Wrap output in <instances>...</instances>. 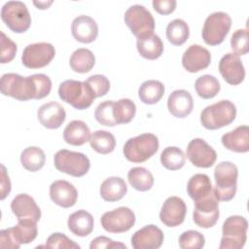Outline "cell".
Returning <instances> with one entry per match:
<instances>
[{"mask_svg": "<svg viewBox=\"0 0 249 249\" xmlns=\"http://www.w3.org/2000/svg\"><path fill=\"white\" fill-rule=\"evenodd\" d=\"M1 92L17 100L41 99L49 95L52 89V81L45 74H33L22 77L16 73H6L0 82Z\"/></svg>", "mask_w": 249, "mask_h": 249, "instance_id": "obj_1", "label": "cell"}, {"mask_svg": "<svg viewBox=\"0 0 249 249\" xmlns=\"http://www.w3.org/2000/svg\"><path fill=\"white\" fill-rule=\"evenodd\" d=\"M238 169L231 161H221L214 169L216 198L220 201H229L235 196L237 189Z\"/></svg>", "mask_w": 249, "mask_h": 249, "instance_id": "obj_2", "label": "cell"}, {"mask_svg": "<svg viewBox=\"0 0 249 249\" xmlns=\"http://www.w3.org/2000/svg\"><path fill=\"white\" fill-rule=\"evenodd\" d=\"M58 95L62 101L78 110L89 108L95 98L92 89L86 81L76 80H66L60 83Z\"/></svg>", "mask_w": 249, "mask_h": 249, "instance_id": "obj_3", "label": "cell"}, {"mask_svg": "<svg viewBox=\"0 0 249 249\" xmlns=\"http://www.w3.org/2000/svg\"><path fill=\"white\" fill-rule=\"evenodd\" d=\"M235 117V105L224 99L206 106L200 113V123L207 129H218L231 124Z\"/></svg>", "mask_w": 249, "mask_h": 249, "instance_id": "obj_4", "label": "cell"}, {"mask_svg": "<svg viewBox=\"0 0 249 249\" xmlns=\"http://www.w3.org/2000/svg\"><path fill=\"white\" fill-rule=\"evenodd\" d=\"M159 150V139L153 133H143L129 138L124 145V155L131 162H144Z\"/></svg>", "mask_w": 249, "mask_h": 249, "instance_id": "obj_5", "label": "cell"}, {"mask_svg": "<svg viewBox=\"0 0 249 249\" xmlns=\"http://www.w3.org/2000/svg\"><path fill=\"white\" fill-rule=\"evenodd\" d=\"M247 220L239 215L228 217L222 227L220 249H241L247 239Z\"/></svg>", "mask_w": 249, "mask_h": 249, "instance_id": "obj_6", "label": "cell"}, {"mask_svg": "<svg viewBox=\"0 0 249 249\" xmlns=\"http://www.w3.org/2000/svg\"><path fill=\"white\" fill-rule=\"evenodd\" d=\"M53 162L58 171L73 177L86 175L90 167V161L85 154L66 149L59 150L55 153Z\"/></svg>", "mask_w": 249, "mask_h": 249, "instance_id": "obj_7", "label": "cell"}, {"mask_svg": "<svg viewBox=\"0 0 249 249\" xmlns=\"http://www.w3.org/2000/svg\"><path fill=\"white\" fill-rule=\"evenodd\" d=\"M231 26V18L225 12H214L210 14L202 27V39L210 46L221 44L228 35Z\"/></svg>", "mask_w": 249, "mask_h": 249, "instance_id": "obj_8", "label": "cell"}, {"mask_svg": "<svg viewBox=\"0 0 249 249\" xmlns=\"http://www.w3.org/2000/svg\"><path fill=\"white\" fill-rule=\"evenodd\" d=\"M4 23L16 33L25 32L31 24V17L26 5L21 1H8L1 9Z\"/></svg>", "mask_w": 249, "mask_h": 249, "instance_id": "obj_9", "label": "cell"}, {"mask_svg": "<svg viewBox=\"0 0 249 249\" xmlns=\"http://www.w3.org/2000/svg\"><path fill=\"white\" fill-rule=\"evenodd\" d=\"M124 22L137 38L153 33L155 19L148 9L143 5L135 4L130 6L124 13Z\"/></svg>", "mask_w": 249, "mask_h": 249, "instance_id": "obj_10", "label": "cell"}, {"mask_svg": "<svg viewBox=\"0 0 249 249\" xmlns=\"http://www.w3.org/2000/svg\"><path fill=\"white\" fill-rule=\"evenodd\" d=\"M55 49L51 43L39 42L27 45L22 53V64L30 69L47 66L54 57Z\"/></svg>", "mask_w": 249, "mask_h": 249, "instance_id": "obj_11", "label": "cell"}, {"mask_svg": "<svg viewBox=\"0 0 249 249\" xmlns=\"http://www.w3.org/2000/svg\"><path fill=\"white\" fill-rule=\"evenodd\" d=\"M100 223L102 228L111 233H122L129 231L135 223L134 212L125 206L118 207L112 211L105 212Z\"/></svg>", "mask_w": 249, "mask_h": 249, "instance_id": "obj_12", "label": "cell"}, {"mask_svg": "<svg viewBox=\"0 0 249 249\" xmlns=\"http://www.w3.org/2000/svg\"><path fill=\"white\" fill-rule=\"evenodd\" d=\"M219 215V200L216 198L214 192L195 201L193 220L196 226L203 229L212 228L217 223Z\"/></svg>", "mask_w": 249, "mask_h": 249, "instance_id": "obj_13", "label": "cell"}, {"mask_svg": "<svg viewBox=\"0 0 249 249\" xmlns=\"http://www.w3.org/2000/svg\"><path fill=\"white\" fill-rule=\"evenodd\" d=\"M187 158L196 167H211L217 159L216 151L202 138H195L187 147Z\"/></svg>", "mask_w": 249, "mask_h": 249, "instance_id": "obj_14", "label": "cell"}, {"mask_svg": "<svg viewBox=\"0 0 249 249\" xmlns=\"http://www.w3.org/2000/svg\"><path fill=\"white\" fill-rule=\"evenodd\" d=\"M187 213V206L184 200L179 196H169L163 202L160 219L166 227H177L181 225Z\"/></svg>", "mask_w": 249, "mask_h": 249, "instance_id": "obj_15", "label": "cell"}, {"mask_svg": "<svg viewBox=\"0 0 249 249\" xmlns=\"http://www.w3.org/2000/svg\"><path fill=\"white\" fill-rule=\"evenodd\" d=\"M219 71L224 80L232 86L240 84L245 78L243 63L240 57L233 53H228L220 59Z\"/></svg>", "mask_w": 249, "mask_h": 249, "instance_id": "obj_16", "label": "cell"}, {"mask_svg": "<svg viewBox=\"0 0 249 249\" xmlns=\"http://www.w3.org/2000/svg\"><path fill=\"white\" fill-rule=\"evenodd\" d=\"M210 52L200 45H191L182 55V65L190 73H196L209 66Z\"/></svg>", "mask_w": 249, "mask_h": 249, "instance_id": "obj_17", "label": "cell"}, {"mask_svg": "<svg viewBox=\"0 0 249 249\" xmlns=\"http://www.w3.org/2000/svg\"><path fill=\"white\" fill-rule=\"evenodd\" d=\"M164 239L162 231L155 225H148L136 231L131 237L134 249H158Z\"/></svg>", "mask_w": 249, "mask_h": 249, "instance_id": "obj_18", "label": "cell"}, {"mask_svg": "<svg viewBox=\"0 0 249 249\" xmlns=\"http://www.w3.org/2000/svg\"><path fill=\"white\" fill-rule=\"evenodd\" d=\"M50 197L58 206L68 208L77 202L78 191L70 182L56 180L50 186Z\"/></svg>", "mask_w": 249, "mask_h": 249, "instance_id": "obj_19", "label": "cell"}, {"mask_svg": "<svg viewBox=\"0 0 249 249\" xmlns=\"http://www.w3.org/2000/svg\"><path fill=\"white\" fill-rule=\"evenodd\" d=\"M11 210L18 220L32 219L38 222L41 218V210L34 198L27 194L17 195L11 202Z\"/></svg>", "mask_w": 249, "mask_h": 249, "instance_id": "obj_20", "label": "cell"}, {"mask_svg": "<svg viewBox=\"0 0 249 249\" xmlns=\"http://www.w3.org/2000/svg\"><path fill=\"white\" fill-rule=\"evenodd\" d=\"M73 37L81 43H91L98 35V25L96 21L86 15L76 17L71 24Z\"/></svg>", "mask_w": 249, "mask_h": 249, "instance_id": "obj_21", "label": "cell"}, {"mask_svg": "<svg viewBox=\"0 0 249 249\" xmlns=\"http://www.w3.org/2000/svg\"><path fill=\"white\" fill-rule=\"evenodd\" d=\"M37 116L40 124L49 128H58L65 121L66 113L64 108L55 101H50L43 104L37 111Z\"/></svg>", "mask_w": 249, "mask_h": 249, "instance_id": "obj_22", "label": "cell"}, {"mask_svg": "<svg viewBox=\"0 0 249 249\" xmlns=\"http://www.w3.org/2000/svg\"><path fill=\"white\" fill-rule=\"evenodd\" d=\"M169 113L176 118H185L194 108V100L191 93L185 89H176L170 93L167 99Z\"/></svg>", "mask_w": 249, "mask_h": 249, "instance_id": "obj_23", "label": "cell"}, {"mask_svg": "<svg viewBox=\"0 0 249 249\" xmlns=\"http://www.w3.org/2000/svg\"><path fill=\"white\" fill-rule=\"evenodd\" d=\"M222 144L230 151L246 153L249 151V127L239 125L231 131L225 133L221 138Z\"/></svg>", "mask_w": 249, "mask_h": 249, "instance_id": "obj_24", "label": "cell"}, {"mask_svg": "<svg viewBox=\"0 0 249 249\" xmlns=\"http://www.w3.org/2000/svg\"><path fill=\"white\" fill-rule=\"evenodd\" d=\"M67 226L73 234L81 237L87 236L93 230V217L89 212L80 209L68 217Z\"/></svg>", "mask_w": 249, "mask_h": 249, "instance_id": "obj_25", "label": "cell"}, {"mask_svg": "<svg viewBox=\"0 0 249 249\" xmlns=\"http://www.w3.org/2000/svg\"><path fill=\"white\" fill-rule=\"evenodd\" d=\"M136 47L141 56L151 60L159 58L163 53V43L154 32L137 38Z\"/></svg>", "mask_w": 249, "mask_h": 249, "instance_id": "obj_26", "label": "cell"}, {"mask_svg": "<svg viewBox=\"0 0 249 249\" xmlns=\"http://www.w3.org/2000/svg\"><path fill=\"white\" fill-rule=\"evenodd\" d=\"M90 130L87 124L81 120L70 122L63 130V139L67 144L81 146L89 141Z\"/></svg>", "mask_w": 249, "mask_h": 249, "instance_id": "obj_27", "label": "cell"}, {"mask_svg": "<svg viewBox=\"0 0 249 249\" xmlns=\"http://www.w3.org/2000/svg\"><path fill=\"white\" fill-rule=\"evenodd\" d=\"M127 192V186L121 177L112 176L105 179L100 186V196L106 201H118L122 199Z\"/></svg>", "mask_w": 249, "mask_h": 249, "instance_id": "obj_28", "label": "cell"}, {"mask_svg": "<svg viewBox=\"0 0 249 249\" xmlns=\"http://www.w3.org/2000/svg\"><path fill=\"white\" fill-rule=\"evenodd\" d=\"M187 192L194 201L207 196L213 192L210 178L202 173L193 175L187 184Z\"/></svg>", "mask_w": 249, "mask_h": 249, "instance_id": "obj_29", "label": "cell"}, {"mask_svg": "<svg viewBox=\"0 0 249 249\" xmlns=\"http://www.w3.org/2000/svg\"><path fill=\"white\" fill-rule=\"evenodd\" d=\"M37 222L32 219L18 220L17 226L10 228V231L15 240L21 244H28L32 242L38 234Z\"/></svg>", "mask_w": 249, "mask_h": 249, "instance_id": "obj_30", "label": "cell"}, {"mask_svg": "<svg viewBox=\"0 0 249 249\" xmlns=\"http://www.w3.org/2000/svg\"><path fill=\"white\" fill-rule=\"evenodd\" d=\"M164 86L158 80H148L141 84L138 89V96L145 104L158 103L164 94Z\"/></svg>", "mask_w": 249, "mask_h": 249, "instance_id": "obj_31", "label": "cell"}, {"mask_svg": "<svg viewBox=\"0 0 249 249\" xmlns=\"http://www.w3.org/2000/svg\"><path fill=\"white\" fill-rule=\"evenodd\" d=\"M94 63L95 56L93 53L86 48H80L74 51L69 59L71 69L77 73H87L90 71Z\"/></svg>", "mask_w": 249, "mask_h": 249, "instance_id": "obj_32", "label": "cell"}, {"mask_svg": "<svg viewBox=\"0 0 249 249\" xmlns=\"http://www.w3.org/2000/svg\"><path fill=\"white\" fill-rule=\"evenodd\" d=\"M46 161L44 151L36 146L25 148L20 154V162L22 166L31 172L40 170Z\"/></svg>", "mask_w": 249, "mask_h": 249, "instance_id": "obj_33", "label": "cell"}, {"mask_svg": "<svg viewBox=\"0 0 249 249\" xmlns=\"http://www.w3.org/2000/svg\"><path fill=\"white\" fill-rule=\"evenodd\" d=\"M127 179L132 188L140 192L149 191L154 185L153 174L142 166L130 168L127 173Z\"/></svg>", "mask_w": 249, "mask_h": 249, "instance_id": "obj_34", "label": "cell"}, {"mask_svg": "<svg viewBox=\"0 0 249 249\" xmlns=\"http://www.w3.org/2000/svg\"><path fill=\"white\" fill-rule=\"evenodd\" d=\"M89 144L95 152L106 155L114 151L116 139L114 135L107 130H96L90 135Z\"/></svg>", "mask_w": 249, "mask_h": 249, "instance_id": "obj_35", "label": "cell"}, {"mask_svg": "<svg viewBox=\"0 0 249 249\" xmlns=\"http://www.w3.org/2000/svg\"><path fill=\"white\" fill-rule=\"evenodd\" d=\"M189 35L190 28L184 19L175 18L166 26V37L172 45H183L188 40Z\"/></svg>", "mask_w": 249, "mask_h": 249, "instance_id": "obj_36", "label": "cell"}, {"mask_svg": "<svg viewBox=\"0 0 249 249\" xmlns=\"http://www.w3.org/2000/svg\"><path fill=\"white\" fill-rule=\"evenodd\" d=\"M195 89L197 95L203 99L214 97L221 89L220 83L217 78L212 75H202L195 82Z\"/></svg>", "mask_w": 249, "mask_h": 249, "instance_id": "obj_37", "label": "cell"}, {"mask_svg": "<svg viewBox=\"0 0 249 249\" xmlns=\"http://www.w3.org/2000/svg\"><path fill=\"white\" fill-rule=\"evenodd\" d=\"M136 106L135 103L128 98H121L114 101L113 117L117 124H127L135 116Z\"/></svg>", "mask_w": 249, "mask_h": 249, "instance_id": "obj_38", "label": "cell"}, {"mask_svg": "<svg viewBox=\"0 0 249 249\" xmlns=\"http://www.w3.org/2000/svg\"><path fill=\"white\" fill-rule=\"evenodd\" d=\"M161 164L169 170H178L182 168L186 162L184 152L178 147H166L160 154Z\"/></svg>", "mask_w": 249, "mask_h": 249, "instance_id": "obj_39", "label": "cell"}, {"mask_svg": "<svg viewBox=\"0 0 249 249\" xmlns=\"http://www.w3.org/2000/svg\"><path fill=\"white\" fill-rule=\"evenodd\" d=\"M205 244V238L197 231H186L179 237V247L182 249H200Z\"/></svg>", "mask_w": 249, "mask_h": 249, "instance_id": "obj_40", "label": "cell"}, {"mask_svg": "<svg viewBox=\"0 0 249 249\" xmlns=\"http://www.w3.org/2000/svg\"><path fill=\"white\" fill-rule=\"evenodd\" d=\"M113 100H106L99 103L95 108L94 117L100 124L106 126H114L117 124L113 117Z\"/></svg>", "mask_w": 249, "mask_h": 249, "instance_id": "obj_41", "label": "cell"}, {"mask_svg": "<svg viewBox=\"0 0 249 249\" xmlns=\"http://www.w3.org/2000/svg\"><path fill=\"white\" fill-rule=\"evenodd\" d=\"M231 47L233 53L239 55L246 54L249 51L248 29H237L231 38Z\"/></svg>", "mask_w": 249, "mask_h": 249, "instance_id": "obj_42", "label": "cell"}, {"mask_svg": "<svg viewBox=\"0 0 249 249\" xmlns=\"http://www.w3.org/2000/svg\"><path fill=\"white\" fill-rule=\"evenodd\" d=\"M92 89L95 97L104 96L110 89V81L101 74H95L89 77L86 81Z\"/></svg>", "mask_w": 249, "mask_h": 249, "instance_id": "obj_43", "label": "cell"}, {"mask_svg": "<svg viewBox=\"0 0 249 249\" xmlns=\"http://www.w3.org/2000/svg\"><path fill=\"white\" fill-rule=\"evenodd\" d=\"M44 247L47 248H66V249H79L80 245L75 243L72 239L67 237L61 232H54L51 234Z\"/></svg>", "mask_w": 249, "mask_h": 249, "instance_id": "obj_44", "label": "cell"}, {"mask_svg": "<svg viewBox=\"0 0 249 249\" xmlns=\"http://www.w3.org/2000/svg\"><path fill=\"white\" fill-rule=\"evenodd\" d=\"M17 53V44L4 32H1V63L12 61Z\"/></svg>", "mask_w": 249, "mask_h": 249, "instance_id": "obj_45", "label": "cell"}, {"mask_svg": "<svg viewBox=\"0 0 249 249\" xmlns=\"http://www.w3.org/2000/svg\"><path fill=\"white\" fill-rule=\"evenodd\" d=\"M90 249H97V248H126L124 243L116 242L113 239L107 236H97L90 242L89 245Z\"/></svg>", "mask_w": 249, "mask_h": 249, "instance_id": "obj_46", "label": "cell"}, {"mask_svg": "<svg viewBox=\"0 0 249 249\" xmlns=\"http://www.w3.org/2000/svg\"><path fill=\"white\" fill-rule=\"evenodd\" d=\"M153 8L160 15H168L171 14L176 8L175 0H154Z\"/></svg>", "mask_w": 249, "mask_h": 249, "instance_id": "obj_47", "label": "cell"}, {"mask_svg": "<svg viewBox=\"0 0 249 249\" xmlns=\"http://www.w3.org/2000/svg\"><path fill=\"white\" fill-rule=\"evenodd\" d=\"M19 246H20V244L15 240V238L10 231V228L0 231V247L1 248H3V249H5V248L18 249V248H19Z\"/></svg>", "mask_w": 249, "mask_h": 249, "instance_id": "obj_48", "label": "cell"}, {"mask_svg": "<svg viewBox=\"0 0 249 249\" xmlns=\"http://www.w3.org/2000/svg\"><path fill=\"white\" fill-rule=\"evenodd\" d=\"M11 192V181L7 174L6 167L1 164V199H4Z\"/></svg>", "mask_w": 249, "mask_h": 249, "instance_id": "obj_49", "label": "cell"}, {"mask_svg": "<svg viewBox=\"0 0 249 249\" xmlns=\"http://www.w3.org/2000/svg\"><path fill=\"white\" fill-rule=\"evenodd\" d=\"M33 4L38 8V9H41V10H44V9H48L50 5L53 4V1H34Z\"/></svg>", "mask_w": 249, "mask_h": 249, "instance_id": "obj_50", "label": "cell"}]
</instances>
